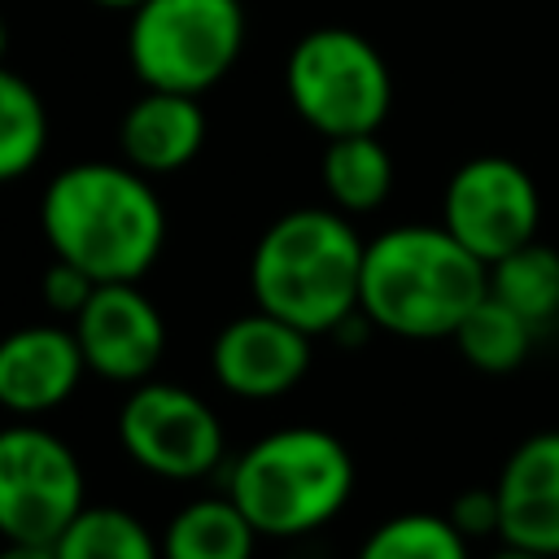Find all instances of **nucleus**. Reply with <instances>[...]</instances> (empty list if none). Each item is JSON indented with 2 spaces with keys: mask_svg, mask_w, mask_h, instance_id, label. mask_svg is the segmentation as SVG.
Returning <instances> with one entry per match:
<instances>
[{
  "mask_svg": "<svg viewBox=\"0 0 559 559\" xmlns=\"http://www.w3.org/2000/svg\"><path fill=\"white\" fill-rule=\"evenodd\" d=\"M489 293L533 328L550 323L559 314V249H550L546 240H528L524 249L507 253L489 266Z\"/></svg>",
  "mask_w": 559,
  "mask_h": 559,
  "instance_id": "nucleus-19",
  "label": "nucleus"
},
{
  "mask_svg": "<svg viewBox=\"0 0 559 559\" xmlns=\"http://www.w3.org/2000/svg\"><path fill=\"white\" fill-rule=\"evenodd\" d=\"M118 144H122V162L148 179L183 170L205 144L201 96L144 87V96H135L118 122Z\"/></svg>",
  "mask_w": 559,
  "mask_h": 559,
  "instance_id": "nucleus-14",
  "label": "nucleus"
},
{
  "mask_svg": "<svg viewBox=\"0 0 559 559\" xmlns=\"http://www.w3.org/2000/svg\"><path fill=\"white\" fill-rule=\"evenodd\" d=\"M57 559H162V537L148 533L140 515L127 507H83L70 528L52 542Z\"/></svg>",
  "mask_w": 559,
  "mask_h": 559,
  "instance_id": "nucleus-18",
  "label": "nucleus"
},
{
  "mask_svg": "<svg viewBox=\"0 0 559 559\" xmlns=\"http://www.w3.org/2000/svg\"><path fill=\"white\" fill-rule=\"evenodd\" d=\"M485 293L489 266L441 223H402L367 240L358 310L380 332L406 341L454 336Z\"/></svg>",
  "mask_w": 559,
  "mask_h": 559,
  "instance_id": "nucleus-3",
  "label": "nucleus"
},
{
  "mask_svg": "<svg viewBox=\"0 0 559 559\" xmlns=\"http://www.w3.org/2000/svg\"><path fill=\"white\" fill-rule=\"evenodd\" d=\"M258 528L231 502V493H210L183 502L162 528V559H253Z\"/></svg>",
  "mask_w": 559,
  "mask_h": 559,
  "instance_id": "nucleus-15",
  "label": "nucleus"
},
{
  "mask_svg": "<svg viewBox=\"0 0 559 559\" xmlns=\"http://www.w3.org/2000/svg\"><path fill=\"white\" fill-rule=\"evenodd\" d=\"M48 148V109L39 92L9 66H0V183H13L39 166Z\"/></svg>",
  "mask_w": 559,
  "mask_h": 559,
  "instance_id": "nucleus-20",
  "label": "nucleus"
},
{
  "mask_svg": "<svg viewBox=\"0 0 559 559\" xmlns=\"http://www.w3.org/2000/svg\"><path fill=\"white\" fill-rule=\"evenodd\" d=\"M288 105L323 140L380 131L393 105V74L380 48L349 26L306 31L284 61Z\"/></svg>",
  "mask_w": 559,
  "mask_h": 559,
  "instance_id": "nucleus-5",
  "label": "nucleus"
},
{
  "mask_svg": "<svg viewBox=\"0 0 559 559\" xmlns=\"http://www.w3.org/2000/svg\"><path fill=\"white\" fill-rule=\"evenodd\" d=\"M70 328L87 371L114 384H144L166 349V319L140 284H96Z\"/></svg>",
  "mask_w": 559,
  "mask_h": 559,
  "instance_id": "nucleus-10",
  "label": "nucleus"
},
{
  "mask_svg": "<svg viewBox=\"0 0 559 559\" xmlns=\"http://www.w3.org/2000/svg\"><path fill=\"white\" fill-rule=\"evenodd\" d=\"M533 336H537V328L524 319V314H515L507 301H498L493 293H485L476 306H472V314L454 328V349L463 354V362H472L476 371H485V376H507V371H515L524 358H528V349H533Z\"/></svg>",
  "mask_w": 559,
  "mask_h": 559,
  "instance_id": "nucleus-17",
  "label": "nucleus"
},
{
  "mask_svg": "<svg viewBox=\"0 0 559 559\" xmlns=\"http://www.w3.org/2000/svg\"><path fill=\"white\" fill-rule=\"evenodd\" d=\"M537 223L542 192L533 175L502 153H480L463 162L445 183L441 227L485 266L537 240Z\"/></svg>",
  "mask_w": 559,
  "mask_h": 559,
  "instance_id": "nucleus-9",
  "label": "nucleus"
},
{
  "mask_svg": "<svg viewBox=\"0 0 559 559\" xmlns=\"http://www.w3.org/2000/svg\"><path fill=\"white\" fill-rule=\"evenodd\" d=\"M87 507L79 454L35 419L0 428V537L52 546Z\"/></svg>",
  "mask_w": 559,
  "mask_h": 559,
  "instance_id": "nucleus-7",
  "label": "nucleus"
},
{
  "mask_svg": "<svg viewBox=\"0 0 559 559\" xmlns=\"http://www.w3.org/2000/svg\"><path fill=\"white\" fill-rule=\"evenodd\" d=\"M227 493L262 537H306L349 502L354 454L328 428H275L236 454Z\"/></svg>",
  "mask_w": 559,
  "mask_h": 559,
  "instance_id": "nucleus-4",
  "label": "nucleus"
},
{
  "mask_svg": "<svg viewBox=\"0 0 559 559\" xmlns=\"http://www.w3.org/2000/svg\"><path fill=\"white\" fill-rule=\"evenodd\" d=\"M362 253L367 240L354 231L349 214L332 205H297L253 245V306L310 336H332L349 314H358Z\"/></svg>",
  "mask_w": 559,
  "mask_h": 559,
  "instance_id": "nucleus-2",
  "label": "nucleus"
},
{
  "mask_svg": "<svg viewBox=\"0 0 559 559\" xmlns=\"http://www.w3.org/2000/svg\"><path fill=\"white\" fill-rule=\"evenodd\" d=\"M0 559H57L52 546H26V542H4Z\"/></svg>",
  "mask_w": 559,
  "mask_h": 559,
  "instance_id": "nucleus-24",
  "label": "nucleus"
},
{
  "mask_svg": "<svg viewBox=\"0 0 559 559\" xmlns=\"http://www.w3.org/2000/svg\"><path fill=\"white\" fill-rule=\"evenodd\" d=\"M118 441L135 467L162 480H201L227 450L214 406L170 380L131 384L118 411Z\"/></svg>",
  "mask_w": 559,
  "mask_h": 559,
  "instance_id": "nucleus-8",
  "label": "nucleus"
},
{
  "mask_svg": "<svg viewBox=\"0 0 559 559\" xmlns=\"http://www.w3.org/2000/svg\"><path fill=\"white\" fill-rule=\"evenodd\" d=\"M127 17V61L144 87L201 96L245 48L240 0H140Z\"/></svg>",
  "mask_w": 559,
  "mask_h": 559,
  "instance_id": "nucleus-6",
  "label": "nucleus"
},
{
  "mask_svg": "<svg viewBox=\"0 0 559 559\" xmlns=\"http://www.w3.org/2000/svg\"><path fill=\"white\" fill-rule=\"evenodd\" d=\"M87 376L70 323H26L0 336V406L17 419H39L74 397Z\"/></svg>",
  "mask_w": 559,
  "mask_h": 559,
  "instance_id": "nucleus-12",
  "label": "nucleus"
},
{
  "mask_svg": "<svg viewBox=\"0 0 559 559\" xmlns=\"http://www.w3.org/2000/svg\"><path fill=\"white\" fill-rule=\"evenodd\" d=\"M498 537L520 550L559 559V428L524 437L498 480Z\"/></svg>",
  "mask_w": 559,
  "mask_h": 559,
  "instance_id": "nucleus-13",
  "label": "nucleus"
},
{
  "mask_svg": "<svg viewBox=\"0 0 559 559\" xmlns=\"http://www.w3.org/2000/svg\"><path fill=\"white\" fill-rule=\"evenodd\" d=\"M450 524L476 542V537H498V493L493 489H463L450 507Z\"/></svg>",
  "mask_w": 559,
  "mask_h": 559,
  "instance_id": "nucleus-23",
  "label": "nucleus"
},
{
  "mask_svg": "<svg viewBox=\"0 0 559 559\" xmlns=\"http://www.w3.org/2000/svg\"><path fill=\"white\" fill-rule=\"evenodd\" d=\"M92 293H96V280L83 275V271L70 266V262H61V258H52V266L44 271V306H48L52 314H61V319H74V314L87 306Z\"/></svg>",
  "mask_w": 559,
  "mask_h": 559,
  "instance_id": "nucleus-22",
  "label": "nucleus"
},
{
  "mask_svg": "<svg viewBox=\"0 0 559 559\" xmlns=\"http://www.w3.org/2000/svg\"><path fill=\"white\" fill-rule=\"evenodd\" d=\"M319 175H323V192H328L332 210H341L349 218L380 210L393 192V157L376 131L328 140Z\"/></svg>",
  "mask_w": 559,
  "mask_h": 559,
  "instance_id": "nucleus-16",
  "label": "nucleus"
},
{
  "mask_svg": "<svg viewBox=\"0 0 559 559\" xmlns=\"http://www.w3.org/2000/svg\"><path fill=\"white\" fill-rule=\"evenodd\" d=\"M39 227L52 258L96 284H135L162 253L166 210L148 175L127 162H74L39 197Z\"/></svg>",
  "mask_w": 559,
  "mask_h": 559,
  "instance_id": "nucleus-1",
  "label": "nucleus"
},
{
  "mask_svg": "<svg viewBox=\"0 0 559 559\" xmlns=\"http://www.w3.org/2000/svg\"><path fill=\"white\" fill-rule=\"evenodd\" d=\"M358 559H467V537L450 524V515L402 511L367 533Z\"/></svg>",
  "mask_w": 559,
  "mask_h": 559,
  "instance_id": "nucleus-21",
  "label": "nucleus"
},
{
  "mask_svg": "<svg viewBox=\"0 0 559 559\" xmlns=\"http://www.w3.org/2000/svg\"><path fill=\"white\" fill-rule=\"evenodd\" d=\"M493 559H550V555H537V550H520V546H507V542H502V550H498Z\"/></svg>",
  "mask_w": 559,
  "mask_h": 559,
  "instance_id": "nucleus-25",
  "label": "nucleus"
},
{
  "mask_svg": "<svg viewBox=\"0 0 559 559\" xmlns=\"http://www.w3.org/2000/svg\"><path fill=\"white\" fill-rule=\"evenodd\" d=\"M92 4H100V9H118V13H131L140 0H92Z\"/></svg>",
  "mask_w": 559,
  "mask_h": 559,
  "instance_id": "nucleus-26",
  "label": "nucleus"
},
{
  "mask_svg": "<svg viewBox=\"0 0 559 559\" xmlns=\"http://www.w3.org/2000/svg\"><path fill=\"white\" fill-rule=\"evenodd\" d=\"M4 48H9V22H4V13H0V66H4Z\"/></svg>",
  "mask_w": 559,
  "mask_h": 559,
  "instance_id": "nucleus-27",
  "label": "nucleus"
},
{
  "mask_svg": "<svg viewBox=\"0 0 559 559\" xmlns=\"http://www.w3.org/2000/svg\"><path fill=\"white\" fill-rule=\"evenodd\" d=\"M310 332L266 310H249L218 328L210 345V371L231 397L271 402L297 389L310 371Z\"/></svg>",
  "mask_w": 559,
  "mask_h": 559,
  "instance_id": "nucleus-11",
  "label": "nucleus"
}]
</instances>
